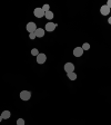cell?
I'll return each instance as SVG.
<instances>
[{
    "label": "cell",
    "instance_id": "6da1fadb",
    "mask_svg": "<svg viewBox=\"0 0 111 125\" xmlns=\"http://www.w3.org/2000/svg\"><path fill=\"white\" fill-rule=\"evenodd\" d=\"M19 96H20V98L22 101H29L31 98V93L29 91H22V92H20Z\"/></svg>",
    "mask_w": 111,
    "mask_h": 125
},
{
    "label": "cell",
    "instance_id": "7a4b0ae2",
    "mask_svg": "<svg viewBox=\"0 0 111 125\" xmlns=\"http://www.w3.org/2000/svg\"><path fill=\"white\" fill-rule=\"evenodd\" d=\"M27 31H28L29 34H31V32H34V31L37 30V25L34 22V21H30V22L27 23Z\"/></svg>",
    "mask_w": 111,
    "mask_h": 125
},
{
    "label": "cell",
    "instance_id": "3957f363",
    "mask_svg": "<svg viewBox=\"0 0 111 125\" xmlns=\"http://www.w3.org/2000/svg\"><path fill=\"white\" fill-rule=\"evenodd\" d=\"M75 65H73L72 62H67V64H65V66H63V69H65V72H67L68 73H71V72H75Z\"/></svg>",
    "mask_w": 111,
    "mask_h": 125
},
{
    "label": "cell",
    "instance_id": "277c9868",
    "mask_svg": "<svg viewBox=\"0 0 111 125\" xmlns=\"http://www.w3.org/2000/svg\"><path fill=\"white\" fill-rule=\"evenodd\" d=\"M34 15L36 18H42L44 17V11L42 10V8H36L34 10Z\"/></svg>",
    "mask_w": 111,
    "mask_h": 125
},
{
    "label": "cell",
    "instance_id": "5b68a950",
    "mask_svg": "<svg viewBox=\"0 0 111 125\" xmlns=\"http://www.w3.org/2000/svg\"><path fill=\"white\" fill-rule=\"evenodd\" d=\"M47 60V56L46 54H42V52H39V55L37 56V62L38 64H40V65H42V64H44Z\"/></svg>",
    "mask_w": 111,
    "mask_h": 125
},
{
    "label": "cell",
    "instance_id": "8992f818",
    "mask_svg": "<svg viewBox=\"0 0 111 125\" xmlns=\"http://www.w3.org/2000/svg\"><path fill=\"white\" fill-rule=\"evenodd\" d=\"M56 27H57V23L51 22V21H50V22H47V25L44 26V30L51 32V31H53L54 29H56Z\"/></svg>",
    "mask_w": 111,
    "mask_h": 125
},
{
    "label": "cell",
    "instance_id": "52a82bcc",
    "mask_svg": "<svg viewBox=\"0 0 111 125\" xmlns=\"http://www.w3.org/2000/svg\"><path fill=\"white\" fill-rule=\"evenodd\" d=\"M83 52H85V50L82 49V47H76L75 49H73V56H76V57H81L83 55Z\"/></svg>",
    "mask_w": 111,
    "mask_h": 125
},
{
    "label": "cell",
    "instance_id": "ba28073f",
    "mask_svg": "<svg viewBox=\"0 0 111 125\" xmlns=\"http://www.w3.org/2000/svg\"><path fill=\"white\" fill-rule=\"evenodd\" d=\"M110 10H111V9L107 5H103L102 7L100 8V12H101V15H102V16H108L109 12H110Z\"/></svg>",
    "mask_w": 111,
    "mask_h": 125
},
{
    "label": "cell",
    "instance_id": "9c48e42d",
    "mask_svg": "<svg viewBox=\"0 0 111 125\" xmlns=\"http://www.w3.org/2000/svg\"><path fill=\"white\" fill-rule=\"evenodd\" d=\"M44 29L42 28H37V30L34 31V34H36V37H38V38H41V37L44 36Z\"/></svg>",
    "mask_w": 111,
    "mask_h": 125
},
{
    "label": "cell",
    "instance_id": "30bf717a",
    "mask_svg": "<svg viewBox=\"0 0 111 125\" xmlns=\"http://www.w3.org/2000/svg\"><path fill=\"white\" fill-rule=\"evenodd\" d=\"M68 78H69L70 81H76L77 79V74L75 73V72H71V73H68L67 74Z\"/></svg>",
    "mask_w": 111,
    "mask_h": 125
},
{
    "label": "cell",
    "instance_id": "8fae6325",
    "mask_svg": "<svg viewBox=\"0 0 111 125\" xmlns=\"http://www.w3.org/2000/svg\"><path fill=\"white\" fill-rule=\"evenodd\" d=\"M1 116H2L3 120H8V118L11 116V113L9 112V111H3L2 114H1Z\"/></svg>",
    "mask_w": 111,
    "mask_h": 125
},
{
    "label": "cell",
    "instance_id": "7c38bea8",
    "mask_svg": "<svg viewBox=\"0 0 111 125\" xmlns=\"http://www.w3.org/2000/svg\"><path fill=\"white\" fill-rule=\"evenodd\" d=\"M44 17H46L47 19H49V20H51L52 18H53V12L52 11H47V12H44Z\"/></svg>",
    "mask_w": 111,
    "mask_h": 125
},
{
    "label": "cell",
    "instance_id": "4fadbf2b",
    "mask_svg": "<svg viewBox=\"0 0 111 125\" xmlns=\"http://www.w3.org/2000/svg\"><path fill=\"white\" fill-rule=\"evenodd\" d=\"M82 49L83 50H89L90 49V45H89L88 42H85V44L82 45Z\"/></svg>",
    "mask_w": 111,
    "mask_h": 125
},
{
    "label": "cell",
    "instance_id": "5bb4252c",
    "mask_svg": "<svg viewBox=\"0 0 111 125\" xmlns=\"http://www.w3.org/2000/svg\"><path fill=\"white\" fill-rule=\"evenodd\" d=\"M31 54L34 55V56H38L39 55V52H38V49H37V48H34V49H31Z\"/></svg>",
    "mask_w": 111,
    "mask_h": 125
},
{
    "label": "cell",
    "instance_id": "9a60e30c",
    "mask_svg": "<svg viewBox=\"0 0 111 125\" xmlns=\"http://www.w3.org/2000/svg\"><path fill=\"white\" fill-rule=\"evenodd\" d=\"M17 125H25V120L23 118H18L17 120Z\"/></svg>",
    "mask_w": 111,
    "mask_h": 125
},
{
    "label": "cell",
    "instance_id": "2e32d148",
    "mask_svg": "<svg viewBox=\"0 0 111 125\" xmlns=\"http://www.w3.org/2000/svg\"><path fill=\"white\" fill-rule=\"evenodd\" d=\"M49 9H50V6H49V5H44L43 7H42V10H43L44 12H47V11H49Z\"/></svg>",
    "mask_w": 111,
    "mask_h": 125
},
{
    "label": "cell",
    "instance_id": "e0dca14e",
    "mask_svg": "<svg viewBox=\"0 0 111 125\" xmlns=\"http://www.w3.org/2000/svg\"><path fill=\"white\" fill-rule=\"evenodd\" d=\"M29 38H30L31 40H34V39L36 38V34H34V32H31V34H29Z\"/></svg>",
    "mask_w": 111,
    "mask_h": 125
},
{
    "label": "cell",
    "instance_id": "ac0fdd59",
    "mask_svg": "<svg viewBox=\"0 0 111 125\" xmlns=\"http://www.w3.org/2000/svg\"><path fill=\"white\" fill-rule=\"evenodd\" d=\"M107 6H108V7L111 9V0H108V2H107Z\"/></svg>",
    "mask_w": 111,
    "mask_h": 125
},
{
    "label": "cell",
    "instance_id": "d6986e66",
    "mask_svg": "<svg viewBox=\"0 0 111 125\" xmlns=\"http://www.w3.org/2000/svg\"><path fill=\"white\" fill-rule=\"evenodd\" d=\"M108 22H109V25H111V17H109V19H108Z\"/></svg>",
    "mask_w": 111,
    "mask_h": 125
},
{
    "label": "cell",
    "instance_id": "ffe728a7",
    "mask_svg": "<svg viewBox=\"0 0 111 125\" xmlns=\"http://www.w3.org/2000/svg\"><path fill=\"white\" fill-rule=\"evenodd\" d=\"M3 118H2V116H1V115H0V122H1V121H2Z\"/></svg>",
    "mask_w": 111,
    "mask_h": 125
}]
</instances>
